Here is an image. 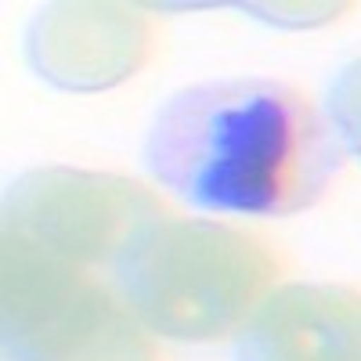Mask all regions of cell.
<instances>
[{"instance_id":"obj_1","label":"cell","mask_w":361,"mask_h":361,"mask_svg":"<svg viewBox=\"0 0 361 361\" xmlns=\"http://www.w3.org/2000/svg\"><path fill=\"white\" fill-rule=\"evenodd\" d=\"M145 163L163 188L214 214L289 217L347 166L340 130L282 80H206L156 112Z\"/></svg>"},{"instance_id":"obj_2","label":"cell","mask_w":361,"mask_h":361,"mask_svg":"<svg viewBox=\"0 0 361 361\" xmlns=\"http://www.w3.org/2000/svg\"><path fill=\"white\" fill-rule=\"evenodd\" d=\"M116 293L156 336L221 343L271 296L279 260L260 238L192 217L148 224L112 264Z\"/></svg>"},{"instance_id":"obj_3","label":"cell","mask_w":361,"mask_h":361,"mask_svg":"<svg viewBox=\"0 0 361 361\" xmlns=\"http://www.w3.org/2000/svg\"><path fill=\"white\" fill-rule=\"evenodd\" d=\"M0 318L8 361H159L148 329L119 293L8 235Z\"/></svg>"},{"instance_id":"obj_4","label":"cell","mask_w":361,"mask_h":361,"mask_svg":"<svg viewBox=\"0 0 361 361\" xmlns=\"http://www.w3.org/2000/svg\"><path fill=\"white\" fill-rule=\"evenodd\" d=\"M163 202L119 173L40 166L4 195V235L83 271L112 267L123 250L163 221Z\"/></svg>"},{"instance_id":"obj_5","label":"cell","mask_w":361,"mask_h":361,"mask_svg":"<svg viewBox=\"0 0 361 361\" xmlns=\"http://www.w3.org/2000/svg\"><path fill=\"white\" fill-rule=\"evenodd\" d=\"M156 47V25L127 4H51L25 33V58L62 90H109Z\"/></svg>"},{"instance_id":"obj_6","label":"cell","mask_w":361,"mask_h":361,"mask_svg":"<svg viewBox=\"0 0 361 361\" xmlns=\"http://www.w3.org/2000/svg\"><path fill=\"white\" fill-rule=\"evenodd\" d=\"M238 361H361V293L293 282L271 289L238 333Z\"/></svg>"},{"instance_id":"obj_7","label":"cell","mask_w":361,"mask_h":361,"mask_svg":"<svg viewBox=\"0 0 361 361\" xmlns=\"http://www.w3.org/2000/svg\"><path fill=\"white\" fill-rule=\"evenodd\" d=\"M329 116H333V127L340 130L343 145L354 156H361V58L350 62L340 80L333 83V94H329Z\"/></svg>"}]
</instances>
